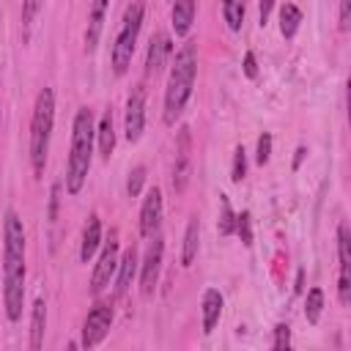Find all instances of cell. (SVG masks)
Instances as JSON below:
<instances>
[{
	"label": "cell",
	"mask_w": 351,
	"mask_h": 351,
	"mask_svg": "<svg viewBox=\"0 0 351 351\" xmlns=\"http://www.w3.org/2000/svg\"><path fill=\"white\" fill-rule=\"evenodd\" d=\"M118 230L112 228L110 230V236H107V241H104V247H101V252H99V261H96V266H93V274H90V293L93 296H99L107 285H110V280H112V274H115V269H118Z\"/></svg>",
	"instance_id": "8992f818"
},
{
	"label": "cell",
	"mask_w": 351,
	"mask_h": 351,
	"mask_svg": "<svg viewBox=\"0 0 351 351\" xmlns=\"http://www.w3.org/2000/svg\"><path fill=\"white\" fill-rule=\"evenodd\" d=\"M154 241L148 244L145 250V258H143V266H140V293L143 296H151L156 291V282H159V271H162V255H165V241L162 236H151Z\"/></svg>",
	"instance_id": "30bf717a"
},
{
	"label": "cell",
	"mask_w": 351,
	"mask_h": 351,
	"mask_svg": "<svg viewBox=\"0 0 351 351\" xmlns=\"http://www.w3.org/2000/svg\"><path fill=\"white\" fill-rule=\"evenodd\" d=\"M282 3H285V0H282Z\"/></svg>",
	"instance_id": "74e56055"
},
{
	"label": "cell",
	"mask_w": 351,
	"mask_h": 351,
	"mask_svg": "<svg viewBox=\"0 0 351 351\" xmlns=\"http://www.w3.org/2000/svg\"><path fill=\"white\" fill-rule=\"evenodd\" d=\"M222 293L217 288H206L203 293V335H211L222 315Z\"/></svg>",
	"instance_id": "e0dca14e"
},
{
	"label": "cell",
	"mask_w": 351,
	"mask_h": 351,
	"mask_svg": "<svg viewBox=\"0 0 351 351\" xmlns=\"http://www.w3.org/2000/svg\"><path fill=\"white\" fill-rule=\"evenodd\" d=\"M321 310H324V291L321 288H310L307 291V302H304V318H307V324H318Z\"/></svg>",
	"instance_id": "cb8c5ba5"
},
{
	"label": "cell",
	"mask_w": 351,
	"mask_h": 351,
	"mask_svg": "<svg viewBox=\"0 0 351 351\" xmlns=\"http://www.w3.org/2000/svg\"><path fill=\"white\" fill-rule=\"evenodd\" d=\"M58 195H60V184L52 186V197H49V222H55V217H58Z\"/></svg>",
	"instance_id": "e575fe53"
},
{
	"label": "cell",
	"mask_w": 351,
	"mask_h": 351,
	"mask_svg": "<svg viewBox=\"0 0 351 351\" xmlns=\"http://www.w3.org/2000/svg\"><path fill=\"white\" fill-rule=\"evenodd\" d=\"M170 19L176 36H186L192 22H195V0H173L170 5Z\"/></svg>",
	"instance_id": "ac0fdd59"
},
{
	"label": "cell",
	"mask_w": 351,
	"mask_h": 351,
	"mask_svg": "<svg viewBox=\"0 0 351 351\" xmlns=\"http://www.w3.org/2000/svg\"><path fill=\"white\" fill-rule=\"evenodd\" d=\"M143 181H145V167L137 165V167L129 173V181H126V192H129V197H137V195L143 192Z\"/></svg>",
	"instance_id": "83f0119b"
},
{
	"label": "cell",
	"mask_w": 351,
	"mask_h": 351,
	"mask_svg": "<svg viewBox=\"0 0 351 351\" xmlns=\"http://www.w3.org/2000/svg\"><path fill=\"white\" fill-rule=\"evenodd\" d=\"M52 126H55V93H52V88H41L36 96L33 121H30V165H33L36 178L44 176Z\"/></svg>",
	"instance_id": "277c9868"
},
{
	"label": "cell",
	"mask_w": 351,
	"mask_h": 351,
	"mask_svg": "<svg viewBox=\"0 0 351 351\" xmlns=\"http://www.w3.org/2000/svg\"><path fill=\"white\" fill-rule=\"evenodd\" d=\"M244 176H247V151H244V145H239V148L233 151V170H230V178L239 184Z\"/></svg>",
	"instance_id": "4316f807"
},
{
	"label": "cell",
	"mask_w": 351,
	"mask_h": 351,
	"mask_svg": "<svg viewBox=\"0 0 351 351\" xmlns=\"http://www.w3.org/2000/svg\"><path fill=\"white\" fill-rule=\"evenodd\" d=\"M271 348H277V351L291 348V326H288V324H277V326H274V340H271Z\"/></svg>",
	"instance_id": "4dcf8cb0"
},
{
	"label": "cell",
	"mask_w": 351,
	"mask_h": 351,
	"mask_svg": "<svg viewBox=\"0 0 351 351\" xmlns=\"http://www.w3.org/2000/svg\"><path fill=\"white\" fill-rule=\"evenodd\" d=\"M159 225H162V189L151 186L143 200V208H140V236L143 239L156 236Z\"/></svg>",
	"instance_id": "7c38bea8"
},
{
	"label": "cell",
	"mask_w": 351,
	"mask_h": 351,
	"mask_svg": "<svg viewBox=\"0 0 351 351\" xmlns=\"http://www.w3.org/2000/svg\"><path fill=\"white\" fill-rule=\"evenodd\" d=\"M143 3L134 0L126 5L123 11V19H121V30L115 36V44H112V71L118 77L126 74V69L132 66V55H134V44H137V36H140V27H143Z\"/></svg>",
	"instance_id": "5b68a950"
},
{
	"label": "cell",
	"mask_w": 351,
	"mask_h": 351,
	"mask_svg": "<svg viewBox=\"0 0 351 351\" xmlns=\"http://www.w3.org/2000/svg\"><path fill=\"white\" fill-rule=\"evenodd\" d=\"M96 137H99V151L104 159L112 156V148H115V126H112V110H107L99 121V129H96Z\"/></svg>",
	"instance_id": "ffe728a7"
},
{
	"label": "cell",
	"mask_w": 351,
	"mask_h": 351,
	"mask_svg": "<svg viewBox=\"0 0 351 351\" xmlns=\"http://www.w3.org/2000/svg\"><path fill=\"white\" fill-rule=\"evenodd\" d=\"M0 121H3V104H0Z\"/></svg>",
	"instance_id": "8d00e7d4"
},
{
	"label": "cell",
	"mask_w": 351,
	"mask_h": 351,
	"mask_svg": "<svg viewBox=\"0 0 351 351\" xmlns=\"http://www.w3.org/2000/svg\"><path fill=\"white\" fill-rule=\"evenodd\" d=\"M244 74H247L250 80H255V77H258V63H255V55H252V52H247V55H244Z\"/></svg>",
	"instance_id": "d6a6232c"
},
{
	"label": "cell",
	"mask_w": 351,
	"mask_h": 351,
	"mask_svg": "<svg viewBox=\"0 0 351 351\" xmlns=\"http://www.w3.org/2000/svg\"><path fill=\"white\" fill-rule=\"evenodd\" d=\"M195 77H197V52H195V44L186 41L178 52H176V63L170 69V80H167V88H165V112H162V121L167 126H173L189 96H192V88H195Z\"/></svg>",
	"instance_id": "3957f363"
},
{
	"label": "cell",
	"mask_w": 351,
	"mask_h": 351,
	"mask_svg": "<svg viewBox=\"0 0 351 351\" xmlns=\"http://www.w3.org/2000/svg\"><path fill=\"white\" fill-rule=\"evenodd\" d=\"M299 25H302V11L293 3H282V8H280V33H282V38H293Z\"/></svg>",
	"instance_id": "7402d4cb"
},
{
	"label": "cell",
	"mask_w": 351,
	"mask_h": 351,
	"mask_svg": "<svg viewBox=\"0 0 351 351\" xmlns=\"http://www.w3.org/2000/svg\"><path fill=\"white\" fill-rule=\"evenodd\" d=\"M107 8L110 0H90V11H88V25H85V52H96L101 30H104V19H107Z\"/></svg>",
	"instance_id": "5bb4252c"
},
{
	"label": "cell",
	"mask_w": 351,
	"mask_h": 351,
	"mask_svg": "<svg viewBox=\"0 0 351 351\" xmlns=\"http://www.w3.org/2000/svg\"><path fill=\"white\" fill-rule=\"evenodd\" d=\"M337 261H340L337 296H340V304H348L351 302V255H348V228H346V222L337 225Z\"/></svg>",
	"instance_id": "8fae6325"
},
{
	"label": "cell",
	"mask_w": 351,
	"mask_h": 351,
	"mask_svg": "<svg viewBox=\"0 0 351 351\" xmlns=\"http://www.w3.org/2000/svg\"><path fill=\"white\" fill-rule=\"evenodd\" d=\"M269 156H271V134H269V132H263V134L258 137L255 162H258V165H266V162H269Z\"/></svg>",
	"instance_id": "f546056e"
},
{
	"label": "cell",
	"mask_w": 351,
	"mask_h": 351,
	"mask_svg": "<svg viewBox=\"0 0 351 351\" xmlns=\"http://www.w3.org/2000/svg\"><path fill=\"white\" fill-rule=\"evenodd\" d=\"M197 244H200V219L192 217L184 233V250H181V266H192L195 255H197Z\"/></svg>",
	"instance_id": "44dd1931"
},
{
	"label": "cell",
	"mask_w": 351,
	"mask_h": 351,
	"mask_svg": "<svg viewBox=\"0 0 351 351\" xmlns=\"http://www.w3.org/2000/svg\"><path fill=\"white\" fill-rule=\"evenodd\" d=\"M3 304L5 318L19 321L25 304V228L14 208L3 219Z\"/></svg>",
	"instance_id": "6da1fadb"
},
{
	"label": "cell",
	"mask_w": 351,
	"mask_h": 351,
	"mask_svg": "<svg viewBox=\"0 0 351 351\" xmlns=\"http://www.w3.org/2000/svg\"><path fill=\"white\" fill-rule=\"evenodd\" d=\"M118 280H115V296L121 299L126 291H129V285H132V280H134V271H137V250L134 247H129L121 258H118Z\"/></svg>",
	"instance_id": "2e32d148"
},
{
	"label": "cell",
	"mask_w": 351,
	"mask_h": 351,
	"mask_svg": "<svg viewBox=\"0 0 351 351\" xmlns=\"http://www.w3.org/2000/svg\"><path fill=\"white\" fill-rule=\"evenodd\" d=\"M304 154H307L304 148H296V159H293V167H299V162L304 159Z\"/></svg>",
	"instance_id": "d590c367"
},
{
	"label": "cell",
	"mask_w": 351,
	"mask_h": 351,
	"mask_svg": "<svg viewBox=\"0 0 351 351\" xmlns=\"http://www.w3.org/2000/svg\"><path fill=\"white\" fill-rule=\"evenodd\" d=\"M189 176H192V134H189V126H181L178 129V137H176L173 189L176 192H184L186 184H189Z\"/></svg>",
	"instance_id": "9c48e42d"
},
{
	"label": "cell",
	"mask_w": 351,
	"mask_h": 351,
	"mask_svg": "<svg viewBox=\"0 0 351 351\" xmlns=\"http://www.w3.org/2000/svg\"><path fill=\"white\" fill-rule=\"evenodd\" d=\"M170 52H173V41H170L167 33L151 36V44H148V52H145V77H156L165 69Z\"/></svg>",
	"instance_id": "4fadbf2b"
},
{
	"label": "cell",
	"mask_w": 351,
	"mask_h": 351,
	"mask_svg": "<svg viewBox=\"0 0 351 351\" xmlns=\"http://www.w3.org/2000/svg\"><path fill=\"white\" fill-rule=\"evenodd\" d=\"M145 126V85L137 82L126 96V112H123V132L129 143H137L143 137Z\"/></svg>",
	"instance_id": "ba28073f"
},
{
	"label": "cell",
	"mask_w": 351,
	"mask_h": 351,
	"mask_svg": "<svg viewBox=\"0 0 351 351\" xmlns=\"http://www.w3.org/2000/svg\"><path fill=\"white\" fill-rule=\"evenodd\" d=\"M44 329H47V304L38 296L30 310V348L33 351H38L44 346Z\"/></svg>",
	"instance_id": "d6986e66"
},
{
	"label": "cell",
	"mask_w": 351,
	"mask_h": 351,
	"mask_svg": "<svg viewBox=\"0 0 351 351\" xmlns=\"http://www.w3.org/2000/svg\"><path fill=\"white\" fill-rule=\"evenodd\" d=\"M101 247V222L99 214H90L85 228H82V241H80V261H90L96 255V250Z\"/></svg>",
	"instance_id": "9a60e30c"
},
{
	"label": "cell",
	"mask_w": 351,
	"mask_h": 351,
	"mask_svg": "<svg viewBox=\"0 0 351 351\" xmlns=\"http://www.w3.org/2000/svg\"><path fill=\"white\" fill-rule=\"evenodd\" d=\"M236 230V214L230 208V200L222 195V214H219V233L222 236H230Z\"/></svg>",
	"instance_id": "484cf974"
},
{
	"label": "cell",
	"mask_w": 351,
	"mask_h": 351,
	"mask_svg": "<svg viewBox=\"0 0 351 351\" xmlns=\"http://www.w3.org/2000/svg\"><path fill=\"white\" fill-rule=\"evenodd\" d=\"M271 5H274V0H258V19H261V25H266V22H269Z\"/></svg>",
	"instance_id": "836d02e7"
},
{
	"label": "cell",
	"mask_w": 351,
	"mask_h": 351,
	"mask_svg": "<svg viewBox=\"0 0 351 351\" xmlns=\"http://www.w3.org/2000/svg\"><path fill=\"white\" fill-rule=\"evenodd\" d=\"M93 140H96L93 115L88 107H80L71 123V151L66 159V192L69 195H80V189L85 186L90 159H93Z\"/></svg>",
	"instance_id": "7a4b0ae2"
},
{
	"label": "cell",
	"mask_w": 351,
	"mask_h": 351,
	"mask_svg": "<svg viewBox=\"0 0 351 351\" xmlns=\"http://www.w3.org/2000/svg\"><path fill=\"white\" fill-rule=\"evenodd\" d=\"M112 304H107V302H96L93 307H90V313H88V318H85V324H82V346L85 348H93V346H99L104 337H107V332H110V326H112Z\"/></svg>",
	"instance_id": "52a82bcc"
},
{
	"label": "cell",
	"mask_w": 351,
	"mask_h": 351,
	"mask_svg": "<svg viewBox=\"0 0 351 351\" xmlns=\"http://www.w3.org/2000/svg\"><path fill=\"white\" fill-rule=\"evenodd\" d=\"M351 27V0H340V30Z\"/></svg>",
	"instance_id": "1f68e13d"
},
{
	"label": "cell",
	"mask_w": 351,
	"mask_h": 351,
	"mask_svg": "<svg viewBox=\"0 0 351 351\" xmlns=\"http://www.w3.org/2000/svg\"><path fill=\"white\" fill-rule=\"evenodd\" d=\"M236 233H239V239H241L247 247L252 244V222H250V211L236 214Z\"/></svg>",
	"instance_id": "f1b7e54d"
},
{
	"label": "cell",
	"mask_w": 351,
	"mask_h": 351,
	"mask_svg": "<svg viewBox=\"0 0 351 351\" xmlns=\"http://www.w3.org/2000/svg\"><path fill=\"white\" fill-rule=\"evenodd\" d=\"M244 3L247 0H222V16L230 30H241L244 22Z\"/></svg>",
	"instance_id": "603a6c76"
},
{
	"label": "cell",
	"mask_w": 351,
	"mask_h": 351,
	"mask_svg": "<svg viewBox=\"0 0 351 351\" xmlns=\"http://www.w3.org/2000/svg\"><path fill=\"white\" fill-rule=\"evenodd\" d=\"M41 3L44 0H22V30H25V38H27V33L33 27V19L41 11Z\"/></svg>",
	"instance_id": "d4e9b609"
}]
</instances>
